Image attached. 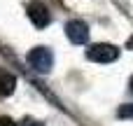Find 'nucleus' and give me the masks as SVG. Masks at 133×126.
Returning a JSON list of instances; mask_svg holds the SVG:
<instances>
[{
	"label": "nucleus",
	"mask_w": 133,
	"mask_h": 126,
	"mask_svg": "<svg viewBox=\"0 0 133 126\" xmlns=\"http://www.w3.org/2000/svg\"><path fill=\"white\" fill-rule=\"evenodd\" d=\"M26 61H28V65H30L35 72H49L51 65H54V54H51L49 47H42V44H40V47H33V49L28 51Z\"/></svg>",
	"instance_id": "obj_1"
},
{
	"label": "nucleus",
	"mask_w": 133,
	"mask_h": 126,
	"mask_svg": "<svg viewBox=\"0 0 133 126\" xmlns=\"http://www.w3.org/2000/svg\"><path fill=\"white\" fill-rule=\"evenodd\" d=\"M87 58L94 63H112L119 58V49L110 42H98V44L87 49Z\"/></svg>",
	"instance_id": "obj_2"
},
{
	"label": "nucleus",
	"mask_w": 133,
	"mask_h": 126,
	"mask_svg": "<svg viewBox=\"0 0 133 126\" xmlns=\"http://www.w3.org/2000/svg\"><path fill=\"white\" fill-rule=\"evenodd\" d=\"M26 12H28V19L33 21V26H35V28H44V26H49V23H51V14H49L47 5H44V2H40V0H33V2L26 7Z\"/></svg>",
	"instance_id": "obj_3"
},
{
	"label": "nucleus",
	"mask_w": 133,
	"mask_h": 126,
	"mask_svg": "<svg viewBox=\"0 0 133 126\" xmlns=\"http://www.w3.org/2000/svg\"><path fill=\"white\" fill-rule=\"evenodd\" d=\"M63 30H65V37H68L72 44H84V42L89 40V26H87V21H82V19L68 21Z\"/></svg>",
	"instance_id": "obj_4"
},
{
	"label": "nucleus",
	"mask_w": 133,
	"mask_h": 126,
	"mask_svg": "<svg viewBox=\"0 0 133 126\" xmlns=\"http://www.w3.org/2000/svg\"><path fill=\"white\" fill-rule=\"evenodd\" d=\"M16 89V77L7 70H0V98H7L12 96Z\"/></svg>",
	"instance_id": "obj_5"
},
{
	"label": "nucleus",
	"mask_w": 133,
	"mask_h": 126,
	"mask_svg": "<svg viewBox=\"0 0 133 126\" xmlns=\"http://www.w3.org/2000/svg\"><path fill=\"white\" fill-rule=\"evenodd\" d=\"M117 117H124V119H131V117H133V103H131V105H122V108L117 110Z\"/></svg>",
	"instance_id": "obj_6"
},
{
	"label": "nucleus",
	"mask_w": 133,
	"mask_h": 126,
	"mask_svg": "<svg viewBox=\"0 0 133 126\" xmlns=\"http://www.w3.org/2000/svg\"><path fill=\"white\" fill-rule=\"evenodd\" d=\"M0 126H19L12 117H0Z\"/></svg>",
	"instance_id": "obj_7"
},
{
	"label": "nucleus",
	"mask_w": 133,
	"mask_h": 126,
	"mask_svg": "<svg viewBox=\"0 0 133 126\" xmlns=\"http://www.w3.org/2000/svg\"><path fill=\"white\" fill-rule=\"evenodd\" d=\"M19 126H42V122H35V119H30V117H26V119H23V122H21Z\"/></svg>",
	"instance_id": "obj_8"
},
{
	"label": "nucleus",
	"mask_w": 133,
	"mask_h": 126,
	"mask_svg": "<svg viewBox=\"0 0 133 126\" xmlns=\"http://www.w3.org/2000/svg\"><path fill=\"white\" fill-rule=\"evenodd\" d=\"M126 49H133V37L129 40V42H126Z\"/></svg>",
	"instance_id": "obj_9"
},
{
	"label": "nucleus",
	"mask_w": 133,
	"mask_h": 126,
	"mask_svg": "<svg viewBox=\"0 0 133 126\" xmlns=\"http://www.w3.org/2000/svg\"><path fill=\"white\" fill-rule=\"evenodd\" d=\"M131 94H133V77H131Z\"/></svg>",
	"instance_id": "obj_10"
}]
</instances>
